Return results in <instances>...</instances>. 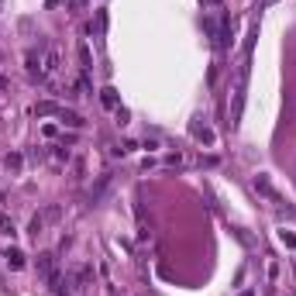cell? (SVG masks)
<instances>
[{"label": "cell", "instance_id": "obj_1", "mask_svg": "<svg viewBox=\"0 0 296 296\" xmlns=\"http://www.w3.org/2000/svg\"><path fill=\"white\" fill-rule=\"evenodd\" d=\"M251 186H255V190H258V193H262V197H265L269 203H276V207H283V197L276 193V186L269 183V176H265V172H258V176L251 179Z\"/></svg>", "mask_w": 296, "mask_h": 296}, {"label": "cell", "instance_id": "obj_2", "mask_svg": "<svg viewBox=\"0 0 296 296\" xmlns=\"http://www.w3.org/2000/svg\"><path fill=\"white\" fill-rule=\"evenodd\" d=\"M73 286L76 290H90L93 286V265L90 262H79L73 269Z\"/></svg>", "mask_w": 296, "mask_h": 296}, {"label": "cell", "instance_id": "obj_3", "mask_svg": "<svg viewBox=\"0 0 296 296\" xmlns=\"http://www.w3.org/2000/svg\"><path fill=\"white\" fill-rule=\"evenodd\" d=\"M52 73H59V52L55 49H49L45 52V62H42V76H52Z\"/></svg>", "mask_w": 296, "mask_h": 296}, {"label": "cell", "instance_id": "obj_4", "mask_svg": "<svg viewBox=\"0 0 296 296\" xmlns=\"http://www.w3.org/2000/svg\"><path fill=\"white\" fill-rule=\"evenodd\" d=\"M3 165H7V172H10V176H21V169H24V158H21L17 151H10V155L3 158Z\"/></svg>", "mask_w": 296, "mask_h": 296}, {"label": "cell", "instance_id": "obj_5", "mask_svg": "<svg viewBox=\"0 0 296 296\" xmlns=\"http://www.w3.org/2000/svg\"><path fill=\"white\" fill-rule=\"evenodd\" d=\"M76 55H79V66H83V73H90V69H93V59H90V45H86V42H79Z\"/></svg>", "mask_w": 296, "mask_h": 296}, {"label": "cell", "instance_id": "obj_6", "mask_svg": "<svg viewBox=\"0 0 296 296\" xmlns=\"http://www.w3.org/2000/svg\"><path fill=\"white\" fill-rule=\"evenodd\" d=\"M100 103H103L107 110H117V90H110V86L100 90Z\"/></svg>", "mask_w": 296, "mask_h": 296}, {"label": "cell", "instance_id": "obj_7", "mask_svg": "<svg viewBox=\"0 0 296 296\" xmlns=\"http://www.w3.org/2000/svg\"><path fill=\"white\" fill-rule=\"evenodd\" d=\"M3 258H7V265H10V269H24V255H21L17 248H7V251H3Z\"/></svg>", "mask_w": 296, "mask_h": 296}, {"label": "cell", "instance_id": "obj_8", "mask_svg": "<svg viewBox=\"0 0 296 296\" xmlns=\"http://www.w3.org/2000/svg\"><path fill=\"white\" fill-rule=\"evenodd\" d=\"M42 217H45V224H55L62 217V207H59V203H49V207L42 210Z\"/></svg>", "mask_w": 296, "mask_h": 296}, {"label": "cell", "instance_id": "obj_9", "mask_svg": "<svg viewBox=\"0 0 296 296\" xmlns=\"http://www.w3.org/2000/svg\"><path fill=\"white\" fill-rule=\"evenodd\" d=\"M42 231H45V217H42V214H35L31 224H28V234H31V238H38Z\"/></svg>", "mask_w": 296, "mask_h": 296}, {"label": "cell", "instance_id": "obj_10", "mask_svg": "<svg viewBox=\"0 0 296 296\" xmlns=\"http://www.w3.org/2000/svg\"><path fill=\"white\" fill-rule=\"evenodd\" d=\"M62 124H69V128H83L86 121H83L79 114H73V110H62Z\"/></svg>", "mask_w": 296, "mask_h": 296}, {"label": "cell", "instance_id": "obj_11", "mask_svg": "<svg viewBox=\"0 0 296 296\" xmlns=\"http://www.w3.org/2000/svg\"><path fill=\"white\" fill-rule=\"evenodd\" d=\"M0 231H3V234H14V221H10V214H0Z\"/></svg>", "mask_w": 296, "mask_h": 296}, {"label": "cell", "instance_id": "obj_12", "mask_svg": "<svg viewBox=\"0 0 296 296\" xmlns=\"http://www.w3.org/2000/svg\"><path fill=\"white\" fill-rule=\"evenodd\" d=\"M279 238H283V245H290V248H296V234H290V231H279Z\"/></svg>", "mask_w": 296, "mask_h": 296}, {"label": "cell", "instance_id": "obj_13", "mask_svg": "<svg viewBox=\"0 0 296 296\" xmlns=\"http://www.w3.org/2000/svg\"><path fill=\"white\" fill-rule=\"evenodd\" d=\"M38 114H55V103H38Z\"/></svg>", "mask_w": 296, "mask_h": 296}, {"label": "cell", "instance_id": "obj_14", "mask_svg": "<svg viewBox=\"0 0 296 296\" xmlns=\"http://www.w3.org/2000/svg\"><path fill=\"white\" fill-rule=\"evenodd\" d=\"M7 86H10V79H7V76H0V93H3Z\"/></svg>", "mask_w": 296, "mask_h": 296}, {"label": "cell", "instance_id": "obj_15", "mask_svg": "<svg viewBox=\"0 0 296 296\" xmlns=\"http://www.w3.org/2000/svg\"><path fill=\"white\" fill-rule=\"evenodd\" d=\"M203 3H210V7H221V0H203Z\"/></svg>", "mask_w": 296, "mask_h": 296}]
</instances>
